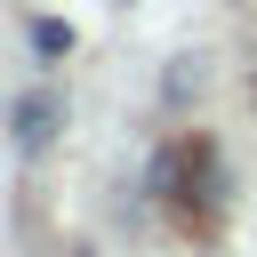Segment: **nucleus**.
<instances>
[{
	"label": "nucleus",
	"instance_id": "f257e3e1",
	"mask_svg": "<svg viewBox=\"0 0 257 257\" xmlns=\"http://www.w3.org/2000/svg\"><path fill=\"white\" fill-rule=\"evenodd\" d=\"M48 128H56V96H48V88H32V96L16 104V145H24V153H40V145H48Z\"/></svg>",
	"mask_w": 257,
	"mask_h": 257
},
{
	"label": "nucleus",
	"instance_id": "f03ea898",
	"mask_svg": "<svg viewBox=\"0 0 257 257\" xmlns=\"http://www.w3.org/2000/svg\"><path fill=\"white\" fill-rule=\"evenodd\" d=\"M32 48H40V56H64L72 32H64V24H32Z\"/></svg>",
	"mask_w": 257,
	"mask_h": 257
}]
</instances>
